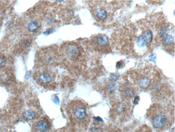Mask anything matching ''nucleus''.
Masks as SVG:
<instances>
[{
	"instance_id": "9b49d317",
	"label": "nucleus",
	"mask_w": 175,
	"mask_h": 132,
	"mask_svg": "<svg viewBox=\"0 0 175 132\" xmlns=\"http://www.w3.org/2000/svg\"><path fill=\"white\" fill-rule=\"evenodd\" d=\"M141 36L143 38V39L147 44L148 43L150 42L152 40L153 34L150 30H146L145 31L143 32Z\"/></svg>"
},
{
	"instance_id": "f257e3e1",
	"label": "nucleus",
	"mask_w": 175,
	"mask_h": 132,
	"mask_svg": "<svg viewBox=\"0 0 175 132\" xmlns=\"http://www.w3.org/2000/svg\"><path fill=\"white\" fill-rule=\"evenodd\" d=\"M147 115L153 128L157 131L166 130L172 123V118L168 111L157 104L151 105Z\"/></svg>"
},
{
	"instance_id": "7ed1b4c3",
	"label": "nucleus",
	"mask_w": 175,
	"mask_h": 132,
	"mask_svg": "<svg viewBox=\"0 0 175 132\" xmlns=\"http://www.w3.org/2000/svg\"><path fill=\"white\" fill-rule=\"evenodd\" d=\"M160 35L165 45H170L174 43V30L173 29L170 28L169 26H166L162 29L160 31Z\"/></svg>"
},
{
	"instance_id": "0eeeda50",
	"label": "nucleus",
	"mask_w": 175,
	"mask_h": 132,
	"mask_svg": "<svg viewBox=\"0 0 175 132\" xmlns=\"http://www.w3.org/2000/svg\"><path fill=\"white\" fill-rule=\"evenodd\" d=\"M38 80L43 84H48L52 81V76L49 73H43L39 76Z\"/></svg>"
},
{
	"instance_id": "f3484780",
	"label": "nucleus",
	"mask_w": 175,
	"mask_h": 132,
	"mask_svg": "<svg viewBox=\"0 0 175 132\" xmlns=\"http://www.w3.org/2000/svg\"><path fill=\"white\" fill-rule=\"evenodd\" d=\"M55 100H54V101H55V103H56V101H57V103L59 102V99L57 97H55Z\"/></svg>"
},
{
	"instance_id": "ddd939ff",
	"label": "nucleus",
	"mask_w": 175,
	"mask_h": 132,
	"mask_svg": "<svg viewBox=\"0 0 175 132\" xmlns=\"http://www.w3.org/2000/svg\"><path fill=\"white\" fill-rule=\"evenodd\" d=\"M23 115L27 119L32 120L35 117V113L32 110H28L24 112Z\"/></svg>"
},
{
	"instance_id": "423d86ee",
	"label": "nucleus",
	"mask_w": 175,
	"mask_h": 132,
	"mask_svg": "<svg viewBox=\"0 0 175 132\" xmlns=\"http://www.w3.org/2000/svg\"><path fill=\"white\" fill-rule=\"evenodd\" d=\"M66 55L69 57L75 56L78 52V49L76 46L74 45H70L67 47L65 50Z\"/></svg>"
},
{
	"instance_id": "1a4fd4ad",
	"label": "nucleus",
	"mask_w": 175,
	"mask_h": 132,
	"mask_svg": "<svg viewBox=\"0 0 175 132\" xmlns=\"http://www.w3.org/2000/svg\"><path fill=\"white\" fill-rule=\"evenodd\" d=\"M44 57H45L46 63H53L54 62L56 58V56H55L54 52L50 50L49 51H47V54H45Z\"/></svg>"
},
{
	"instance_id": "f03ea898",
	"label": "nucleus",
	"mask_w": 175,
	"mask_h": 132,
	"mask_svg": "<svg viewBox=\"0 0 175 132\" xmlns=\"http://www.w3.org/2000/svg\"><path fill=\"white\" fill-rule=\"evenodd\" d=\"M71 112L77 120L84 121L87 118L86 107L81 102H74L71 107Z\"/></svg>"
},
{
	"instance_id": "6e6552de",
	"label": "nucleus",
	"mask_w": 175,
	"mask_h": 132,
	"mask_svg": "<svg viewBox=\"0 0 175 132\" xmlns=\"http://www.w3.org/2000/svg\"><path fill=\"white\" fill-rule=\"evenodd\" d=\"M95 14L96 17L100 19H104L107 16V12L102 8H97L95 11Z\"/></svg>"
},
{
	"instance_id": "9d476101",
	"label": "nucleus",
	"mask_w": 175,
	"mask_h": 132,
	"mask_svg": "<svg viewBox=\"0 0 175 132\" xmlns=\"http://www.w3.org/2000/svg\"><path fill=\"white\" fill-rule=\"evenodd\" d=\"M96 42L98 45L102 47V46H105L108 44V38L105 35H101L97 38Z\"/></svg>"
},
{
	"instance_id": "dca6fc26",
	"label": "nucleus",
	"mask_w": 175,
	"mask_h": 132,
	"mask_svg": "<svg viewBox=\"0 0 175 132\" xmlns=\"http://www.w3.org/2000/svg\"><path fill=\"white\" fill-rule=\"evenodd\" d=\"M5 59L4 57L1 56L0 57V67H2L5 64Z\"/></svg>"
},
{
	"instance_id": "f8f14e48",
	"label": "nucleus",
	"mask_w": 175,
	"mask_h": 132,
	"mask_svg": "<svg viewBox=\"0 0 175 132\" xmlns=\"http://www.w3.org/2000/svg\"><path fill=\"white\" fill-rule=\"evenodd\" d=\"M38 28L39 24L36 21H32L28 25V28L31 32H35L37 31L38 29Z\"/></svg>"
},
{
	"instance_id": "20e7f679",
	"label": "nucleus",
	"mask_w": 175,
	"mask_h": 132,
	"mask_svg": "<svg viewBox=\"0 0 175 132\" xmlns=\"http://www.w3.org/2000/svg\"><path fill=\"white\" fill-rule=\"evenodd\" d=\"M150 78L147 76H142L138 80V85L142 88H146L150 84Z\"/></svg>"
},
{
	"instance_id": "2eb2a0df",
	"label": "nucleus",
	"mask_w": 175,
	"mask_h": 132,
	"mask_svg": "<svg viewBox=\"0 0 175 132\" xmlns=\"http://www.w3.org/2000/svg\"><path fill=\"white\" fill-rule=\"evenodd\" d=\"M137 42L139 46H141V47H144V46H145L147 44V43L145 42V41L141 36L138 38Z\"/></svg>"
},
{
	"instance_id": "4468645a",
	"label": "nucleus",
	"mask_w": 175,
	"mask_h": 132,
	"mask_svg": "<svg viewBox=\"0 0 175 132\" xmlns=\"http://www.w3.org/2000/svg\"><path fill=\"white\" fill-rule=\"evenodd\" d=\"M135 132H151V130L149 127L147 126H143L140 128L138 129Z\"/></svg>"
},
{
	"instance_id": "39448f33",
	"label": "nucleus",
	"mask_w": 175,
	"mask_h": 132,
	"mask_svg": "<svg viewBox=\"0 0 175 132\" xmlns=\"http://www.w3.org/2000/svg\"><path fill=\"white\" fill-rule=\"evenodd\" d=\"M50 126L49 122L47 120H41L38 122L37 128V129L41 131L44 132L47 131Z\"/></svg>"
}]
</instances>
